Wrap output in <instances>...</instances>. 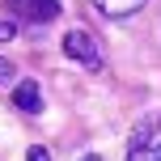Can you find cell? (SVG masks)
Returning <instances> with one entry per match:
<instances>
[{"label": "cell", "mask_w": 161, "mask_h": 161, "mask_svg": "<svg viewBox=\"0 0 161 161\" xmlns=\"http://www.w3.org/2000/svg\"><path fill=\"white\" fill-rule=\"evenodd\" d=\"M127 161H161V119H144L131 131Z\"/></svg>", "instance_id": "obj_1"}, {"label": "cell", "mask_w": 161, "mask_h": 161, "mask_svg": "<svg viewBox=\"0 0 161 161\" xmlns=\"http://www.w3.org/2000/svg\"><path fill=\"white\" fill-rule=\"evenodd\" d=\"M64 55L76 59V64H85L89 72L102 68V47L93 42V34H89V30H68V34H64Z\"/></svg>", "instance_id": "obj_2"}, {"label": "cell", "mask_w": 161, "mask_h": 161, "mask_svg": "<svg viewBox=\"0 0 161 161\" xmlns=\"http://www.w3.org/2000/svg\"><path fill=\"white\" fill-rule=\"evenodd\" d=\"M8 8H13L17 17H25V21H51V17L59 13L55 0H4Z\"/></svg>", "instance_id": "obj_3"}, {"label": "cell", "mask_w": 161, "mask_h": 161, "mask_svg": "<svg viewBox=\"0 0 161 161\" xmlns=\"http://www.w3.org/2000/svg\"><path fill=\"white\" fill-rule=\"evenodd\" d=\"M13 106H17V110H25V114H38V110H42V93H38V85H34V80H17V89H13Z\"/></svg>", "instance_id": "obj_4"}, {"label": "cell", "mask_w": 161, "mask_h": 161, "mask_svg": "<svg viewBox=\"0 0 161 161\" xmlns=\"http://www.w3.org/2000/svg\"><path fill=\"white\" fill-rule=\"evenodd\" d=\"M93 4L102 8L106 17H131V13H140L148 0H93Z\"/></svg>", "instance_id": "obj_5"}, {"label": "cell", "mask_w": 161, "mask_h": 161, "mask_svg": "<svg viewBox=\"0 0 161 161\" xmlns=\"http://www.w3.org/2000/svg\"><path fill=\"white\" fill-rule=\"evenodd\" d=\"M13 76H17V64H8V59L0 55V85H8Z\"/></svg>", "instance_id": "obj_6"}, {"label": "cell", "mask_w": 161, "mask_h": 161, "mask_svg": "<svg viewBox=\"0 0 161 161\" xmlns=\"http://www.w3.org/2000/svg\"><path fill=\"white\" fill-rule=\"evenodd\" d=\"M17 38V21H0V42H13Z\"/></svg>", "instance_id": "obj_7"}, {"label": "cell", "mask_w": 161, "mask_h": 161, "mask_svg": "<svg viewBox=\"0 0 161 161\" xmlns=\"http://www.w3.org/2000/svg\"><path fill=\"white\" fill-rule=\"evenodd\" d=\"M25 161H51V153H47V148H38V144H34L30 153H25Z\"/></svg>", "instance_id": "obj_8"}, {"label": "cell", "mask_w": 161, "mask_h": 161, "mask_svg": "<svg viewBox=\"0 0 161 161\" xmlns=\"http://www.w3.org/2000/svg\"><path fill=\"white\" fill-rule=\"evenodd\" d=\"M80 161H102V157H80Z\"/></svg>", "instance_id": "obj_9"}]
</instances>
